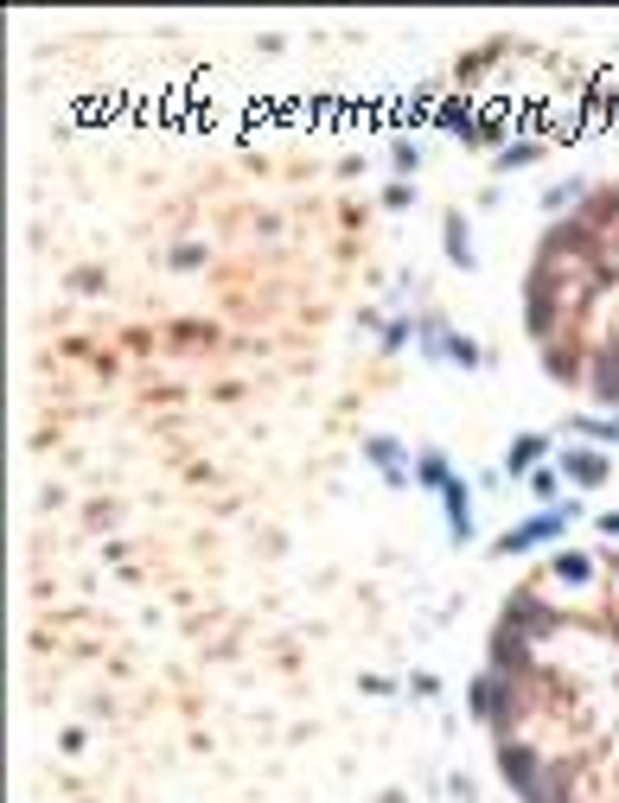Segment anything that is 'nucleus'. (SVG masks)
<instances>
[{"label": "nucleus", "instance_id": "412c9836", "mask_svg": "<svg viewBox=\"0 0 619 803\" xmlns=\"http://www.w3.org/2000/svg\"><path fill=\"white\" fill-rule=\"evenodd\" d=\"M600 535H619V510H607V517H600Z\"/></svg>", "mask_w": 619, "mask_h": 803}, {"label": "nucleus", "instance_id": "f3484780", "mask_svg": "<svg viewBox=\"0 0 619 803\" xmlns=\"http://www.w3.org/2000/svg\"><path fill=\"white\" fill-rule=\"evenodd\" d=\"M588 574H594L588 555H575V549H562V555H556V580H575V587H582Z\"/></svg>", "mask_w": 619, "mask_h": 803}, {"label": "nucleus", "instance_id": "4468645a", "mask_svg": "<svg viewBox=\"0 0 619 803\" xmlns=\"http://www.w3.org/2000/svg\"><path fill=\"white\" fill-rule=\"evenodd\" d=\"M415 338H422V351H428V357H447V338H454V326H447V319H441V313H428V319H422V332H415Z\"/></svg>", "mask_w": 619, "mask_h": 803}, {"label": "nucleus", "instance_id": "20e7f679", "mask_svg": "<svg viewBox=\"0 0 619 803\" xmlns=\"http://www.w3.org/2000/svg\"><path fill=\"white\" fill-rule=\"evenodd\" d=\"M504 625H518V631H530V644H543V638L556 631V612L530 594V587H518V594H511V606H504Z\"/></svg>", "mask_w": 619, "mask_h": 803}, {"label": "nucleus", "instance_id": "39448f33", "mask_svg": "<svg viewBox=\"0 0 619 803\" xmlns=\"http://www.w3.org/2000/svg\"><path fill=\"white\" fill-rule=\"evenodd\" d=\"M524 326H530V338H543V345H550V332H556V287H550L543 268H536V281L524 287Z\"/></svg>", "mask_w": 619, "mask_h": 803}, {"label": "nucleus", "instance_id": "6e6552de", "mask_svg": "<svg viewBox=\"0 0 619 803\" xmlns=\"http://www.w3.org/2000/svg\"><path fill=\"white\" fill-rule=\"evenodd\" d=\"M441 504H447V530H454V542H466V535H473V485L454 478V485L441 491Z\"/></svg>", "mask_w": 619, "mask_h": 803}, {"label": "nucleus", "instance_id": "0eeeda50", "mask_svg": "<svg viewBox=\"0 0 619 803\" xmlns=\"http://www.w3.org/2000/svg\"><path fill=\"white\" fill-rule=\"evenodd\" d=\"M530 663V644L518 638V625H498L492 638V676H511V670H524Z\"/></svg>", "mask_w": 619, "mask_h": 803}, {"label": "nucleus", "instance_id": "f257e3e1", "mask_svg": "<svg viewBox=\"0 0 619 803\" xmlns=\"http://www.w3.org/2000/svg\"><path fill=\"white\" fill-rule=\"evenodd\" d=\"M466 714L504 734V727L518 720V702H511V676H473V683H466Z\"/></svg>", "mask_w": 619, "mask_h": 803}, {"label": "nucleus", "instance_id": "423d86ee", "mask_svg": "<svg viewBox=\"0 0 619 803\" xmlns=\"http://www.w3.org/2000/svg\"><path fill=\"white\" fill-rule=\"evenodd\" d=\"M607 473H613V466H607V453H600V446H575V453H562V478H568V485H588V491H600V485H607Z\"/></svg>", "mask_w": 619, "mask_h": 803}, {"label": "nucleus", "instance_id": "1a4fd4ad", "mask_svg": "<svg viewBox=\"0 0 619 803\" xmlns=\"http://www.w3.org/2000/svg\"><path fill=\"white\" fill-rule=\"evenodd\" d=\"M543 459H550V441H543V434H518V441H511V453H504V473H536V466H543Z\"/></svg>", "mask_w": 619, "mask_h": 803}, {"label": "nucleus", "instance_id": "6ab92c4d", "mask_svg": "<svg viewBox=\"0 0 619 803\" xmlns=\"http://www.w3.org/2000/svg\"><path fill=\"white\" fill-rule=\"evenodd\" d=\"M415 332H422V326H409V319H390L377 345H383V351H403V345H409V338H415Z\"/></svg>", "mask_w": 619, "mask_h": 803}, {"label": "nucleus", "instance_id": "9b49d317", "mask_svg": "<svg viewBox=\"0 0 619 803\" xmlns=\"http://www.w3.org/2000/svg\"><path fill=\"white\" fill-rule=\"evenodd\" d=\"M441 230H447V262H454V268L479 262V256H473V237H466V210H447V224H441Z\"/></svg>", "mask_w": 619, "mask_h": 803}, {"label": "nucleus", "instance_id": "2eb2a0df", "mask_svg": "<svg viewBox=\"0 0 619 803\" xmlns=\"http://www.w3.org/2000/svg\"><path fill=\"white\" fill-rule=\"evenodd\" d=\"M575 434H582V441H607V446H613L619 441V415H575Z\"/></svg>", "mask_w": 619, "mask_h": 803}, {"label": "nucleus", "instance_id": "4be33fe9", "mask_svg": "<svg viewBox=\"0 0 619 803\" xmlns=\"http://www.w3.org/2000/svg\"><path fill=\"white\" fill-rule=\"evenodd\" d=\"M613 567H619V549H613Z\"/></svg>", "mask_w": 619, "mask_h": 803}, {"label": "nucleus", "instance_id": "ddd939ff", "mask_svg": "<svg viewBox=\"0 0 619 803\" xmlns=\"http://www.w3.org/2000/svg\"><path fill=\"white\" fill-rule=\"evenodd\" d=\"M415 478H422L428 491H447V485H454V466H447V453H422V459H415Z\"/></svg>", "mask_w": 619, "mask_h": 803}, {"label": "nucleus", "instance_id": "dca6fc26", "mask_svg": "<svg viewBox=\"0 0 619 803\" xmlns=\"http://www.w3.org/2000/svg\"><path fill=\"white\" fill-rule=\"evenodd\" d=\"M530 498L556 510V498H562V473H556V466H536V473H530Z\"/></svg>", "mask_w": 619, "mask_h": 803}, {"label": "nucleus", "instance_id": "9d476101", "mask_svg": "<svg viewBox=\"0 0 619 803\" xmlns=\"http://www.w3.org/2000/svg\"><path fill=\"white\" fill-rule=\"evenodd\" d=\"M594 395L600 402H619V338L594 351Z\"/></svg>", "mask_w": 619, "mask_h": 803}, {"label": "nucleus", "instance_id": "aec40b11", "mask_svg": "<svg viewBox=\"0 0 619 803\" xmlns=\"http://www.w3.org/2000/svg\"><path fill=\"white\" fill-rule=\"evenodd\" d=\"M530 160H536V148H530V141H518V148L498 153V166H530Z\"/></svg>", "mask_w": 619, "mask_h": 803}, {"label": "nucleus", "instance_id": "7ed1b4c3", "mask_svg": "<svg viewBox=\"0 0 619 803\" xmlns=\"http://www.w3.org/2000/svg\"><path fill=\"white\" fill-rule=\"evenodd\" d=\"M498 772H504V784H511L524 803H536L550 784H556L550 766H543V752H530V746H498Z\"/></svg>", "mask_w": 619, "mask_h": 803}, {"label": "nucleus", "instance_id": "a211bd4d", "mask_svg": "<svg viewBox=\"0 0 619 803\" xmlns=\"http://www.w3.org/2000/svg\"><path fill=\"white\" fill-rule=\"evenodd\" d=\"M447 357H454L460 370H479V363H486V357H479V345H473V338H460V332L447 338Z\"/></svg>", "mask_w": 619, "mask_h": 803}, {"label": "nucleus", "instance_id": "f03ea898", "mask_svg": "<svg viewBox=\"0 0 619 803\" xmlns=\"http://www.w3.org/2000/svg\"><path fill=\"white\" fill-rule=\"evenodd\" d=\"M568 517H582V504L536 510L530 523H518V530H504V542H492V549H498V555H530V549H543V542H556V535L568 530Z\"/></svg>", "mask_w": 619, "mask_h": 803}, {"label": "nucleus", "instance_id": "f8f14e48", "mask_svg": "<svg viewBox=\"0 0 619 803\" xmlns=\"http://www.w3.org/2000/svg\"><path fill=\"white\" fill-rule=\"evenodd\" d=\"M365 453H371V466H383V478H390V485H409V466H403V453H397V441H383V434H377Z\"/></svg>", "mask_w": 619, "mask_h": 803}]
</instances>
